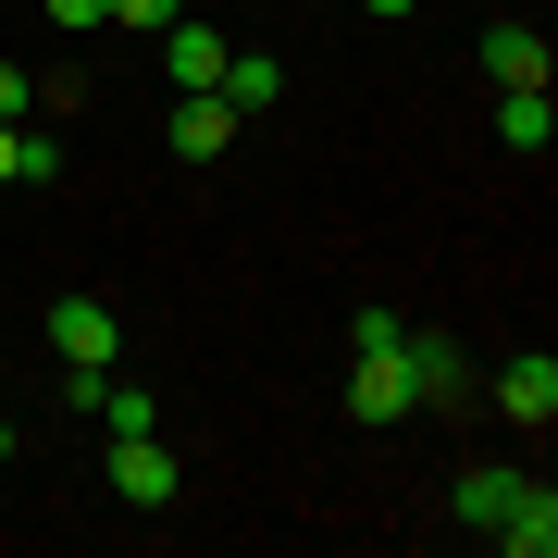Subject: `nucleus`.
<instances>
[{
    "label": "nucleus",
    "mask_w": 558,
    "mask_h": 558,
    "mask_svg": "<svg viewBox=\"0 0 558 558\" xmlns=\"http://www.w3.org/2000/svg\"><path fill=\"white\" fill-rule=\"evenodd\" d=\"M360 348V373H348V422H410L422 398H410V360H398V336H348Z\"/></svg>",
    "instance_id": "nucleus-1"
},
{
    "label": "nucleus",
    "mask_w": 558,
    "mask_h": 558,
    "mask_svg": "<svg viewBox=\"0 0 558 558\" xmlns=\"http://www.w3.org/2000/svg\"><path fill=\"white\" fill-rule=\"evenodd\" d=\"M174 484H186V472H174V447H161L149 422L112 435V497H124V509H174Z\"/></svg>",
    "instance_id": "nucleus-2"
},
{
    "label": "nucleus",
    "mask_w": 558,
    "mask_h": 558,
    "mask_svg": "<svg viewBox=\"0 0 558 558\" xmlns=\"http://www.w3.org/2000/svg\"><path fill=\"white\" fill-rule=\"evenodd\" d=\"M161 137H174L186 161H223V149H236V100H223V87H174V112H161Z\"/></svg>",
    "instance_id": "nucleus-3"
},
{
    "label": "nucleus",
    "mask_w": 558,
    "mask_h": 558,
    "mask_svg": "<svg viewBox=\"0 0 558 558\" xmlns=\"http://www.w3.org/2000/svg\"><path fill=\"white\" fill-rule=\"evenodd\" d=\"M398 360H410V398L447 410L459 385H472V360H459V336H435V323H398Z\"/></svg>",
    "instance_id": "nucleus-4"
},
{
    "label": "nucleus",
    "mask_w": 558,
    "mask_h": 558,
    "mask_svg": "<svg viewBox=\"0 0 558 558\" xmlns=\"http://www.w3.org/2000/svg\"><path fill=\"white\" fill-rule=\"evenodd\" d=\"M50 348H62V360H87V373H112V348H124L112 299H62V311H50Z\"/></svg>",
    "instance_id": "nucleus-5"
},
{
    "label": "nucleus",
    "mask_w": 558,
    "mask_h": 558,
    "mask_svg": "<svg viewBox=\"0 0 558 558\" xmlns=\"http://www.w3.org/2000/svg\"><path fill=\"white\" fill-rule=\"evenodd\" d=\"M484 75L497 87H546V25H484Z\"/></svg>",
    "instance_id": "nucleus-6"
},
{
    "label": "nucleus",
    "mask_w": 558,
    "mask_h": 558,
    "mask_svg": "<svg viewBox=\"0 0 558 558\" xmlns=\"http://www.w3.org/2000/svg\"><path fill=\"white\" fill-rule=\"evenodd\" d=\"M161 62H174V87H223V25H161Z\"/></svg>",
    "instance_id": "nucleus-7"
},
{
    "label": "nucleus",
    "mask_w": 558,
    "mask_h": 558,
    "mask_svg": "<svg viewBox=\"0 0 558 558\" xmlns=\"http://www.w3.org/2000/svg\"><path fill=\"white\" fill-rule=\"evenodd\" d=\"M497 410H509V422H558V360H546V348L497 373Z\"/></svg>",
    "instance_id": "nucleus-8"
},
{
    "label": "nucleus",
    "mask_w": 558,
    "mask_h": 558,
    "mask_svg": "<svg viewBox=\"0 0 558 558\" xmlns=\"http://www.w3.org/2000/svg\"><path fill=\"white\" fill-rule=\"evenodd\" d=\"M497 546H509V558H558V497H546V484H521V497H509Z\"/></svg>",
    "instance_id": "nucleus-9"
},
{
    "label": "nucleus",
    "mask_w": 558,
    "mask_h": 558,
    "mask_svg": "<svg viewBox=\"0 0 558 558\" xmlns=\"http://www.w3.org/2000/svg\"><path fill=\"white\" fill-rule=\"evenodd\" d=\"M223 100H236V112H274L286 100V62L274 50H223Z\"/></svg>",
    "instance_id": "nucleus-10"
},
{
    "label": "nucleus",
    "mask_w": 558,
    "mask_h": 558,
    "mask_svg": "<svg viewBox=\"0 0 558 558\" xmlns=\"http://www.w3.org/2000/svg\"><path fill=\"white\" fill-rule=\"evenodd\" d=\"M497 137H509V149H546V137H558L546 87H509V100H497Z\"/></svg>",
    "instance_id": "nucleus-11"
},
{
    "label": "nucleus",
    "mask_w": 558,
    "mask_h": 558,
    "mask_svg": "<svg viewBox=\"0 0 558 558\" xmlns=\"http://www.w3.org/2000/svg\"><path fill=\"white\" fill-rule=\"evenodd\" d=\"M509 497H521V472H459V521H484V534L509 521Z\"/></svg>",
    "instance_id": "nucleus-12"
},
{
    "label": "nucleus",
    "mask_w": 558,
    "mask_h": 558,
    "mask_svg": "<svg viewBox=\"0 0 558 558\" xmlns=\"http://www.w3.org/2000/svg\"><path fill=\"white\" fill-rule=\"evenodd\" d=\"M174 13H186V0H112L100 25H149V38H161V25H174Z\"/></svg>",
    "instance_id": "nucleus-13"
},
{
    "label": "nucleus",
    "mask_w": 558,
    "mask_h": 558,
    "mask_svg": "<svg viewBox=\"0 0 558 558\" xmlns=\"http://www.w3.org/2000/svg\"><path fill=\"white\" fill-rule=\"evenodd\" d=\"M38 112V87H25V62H0V124H25Z\"/></svg>",
    "instance_id": "nucleus-14"
},
{
    "label": "nucleus",
    "mask_w": 558,
    "mask_h": 558,
    "mask_svg": "<svg viewBox=\"0 0 558 558\" xmlns=\"http://www.w3.org/2000/svg\"><path fill=\"white\" fill-rule=\"evenodd\" d=\"M0 186H25V124H0Z\"/></svg>",
    "instance_id": "nucleus-15"
},
{
    "label": "nucleus",
    "mask_w": 558,
    "mask_h": 558,
    "mask_svg": "<svg viewBox=\"0 0 558 558\" xmlns=\"http://www.w3.org/2000/svg\"><path fill=\"white\" fill-rule=\"evenodd\" d=\"M50 13H62V25H100V13H112V0H50Z\"/></svg>",
    "instance_id": "nucleus-16"
},
{
    "label": "nucleus",
    "mask_w": 558,
    "mask_h": 558,
    "mask_svg": "<svg viewBox=\"0 0 558 558\" xmlns=\"http://www.w3.org/2000/svg\"><path fill=\"white\" fill-rule=\"evenodd\" d=\"M360 13H410V0H360Z\"/></svg>",
    "instance_id": "nucleus-17"
},
{
    "label": "nucleus",
    "mask_w": 558,
    "mask_h": 558,
    "mask_svg": "<svg viewBox=\"0 0 558 558\" xmlns=\"http://www.w3.org/2000/svg\"><path fill=\"white\" fill-rule=\"evenodd\" d=\"M0 459H13V410H0Z\"/></svg>",
    "instance_id": "nucleus-18"
}]
</instances>
